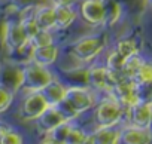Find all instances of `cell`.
<instances>
[{"instance_id":"4316f807","label":"cell","mask_w":152,"mask_h":144,"mask_svg":"<svg viewBox=\"0 0 152 144\" xmlns=\"http://www.w3.org/2000/svg\"><path fill=\"white\" fill-rule=\"evenodd\" d=\"M15 94H12L9 89L0 86V113H5L14 103Z\"/></svg>"},{"instance_id":"9a60e30c","label":"cell","mask_w":152,"mask_h":144,"mask_svg":"<svg viewBox=\"0 0 152 144\" xmlns=\"http://www.w3.org/2000/svg\"><path fill=\"white\" fill-rule=\"evenodd\" d=\"M58 56H60L58 46L55 43H51V45H45V46H34L31 61L39 65L51 67L58 59Z\"/></svg>"},{"instance_id":"484cf974","label":"cell","mask_w":152,"mask_h":144,"mask_svg":"<svg viewBox=\"0 0 152 144\" xmlns=\"http://www.w3.org/2000/svg\"><path fill=\"white\" fill-rule=\"evenodd\" d=\"M30 42H31L34 46H45V45L54 43L52 30H39L37 34H36L33 39H30Z\"/></svg>"},{"instance_id":"9c48e42d","label":"cell","mask_w":152,"mask_h":144,"mask_svg":"<svg viewBox=\"0 0 152 144\" xmlns=\"http://www.w3.org/2000/svg\"><path fill=\"white\" fill-rule=\"evenodd\" d=\"M125 116L128 125L152 129V106L148 101H137L136 104L125 109Z\"/></svg>"},{"instance_id":"1f68e13d","label":"cell","mask_w":152,"mask_h":144,"mask_svg":"<svg viewBox=\"0 0 152 144\" xmlns=\"http://www.w3.org/2000/svg\"><path fill=\"white\" fill-rule=\"evenodd\" d=\"M146 2H148V5H149V6L152 8V0H146Z\"/></svg>"},{"instance_id":"7a4b0ae2","label":"cell","mask_w":152,"mask_h":144,"mask_svg":"<svg viewBox=\"0 0 152 144\" xmlns=\"http://www.w3.org/2000/svg\"><path fill=\"white\" fill-rule=\"evenodd\" d=\"M54 73L49 70V67L39 65L33 61L23 64V86L21 91L24 94L27 92H39L42 91L52 79Z\"/></svg>"},{"instance_id":"ffe728a7","label":"cell","mask_w":152,"mask_h":144,"mask_svg":"<svg viewBox=\"0 0 152 144\" xmlns=\"http://www.w3.org/2000/svg\"><path fill=\"white\" fill-rule=\"evenodd\" d=\"M131 79L137 86H152V61L143 59Z\"/></svg>"},{"instance_id":"44dd1931","label":"cell","mask_w":152,"mask_h":144,"mask_svg":"<svg viewBox=\"0 0 152 144\" xmlns=\"http://www.w3.org/2000/svg\"><path fill=\"white\" fill-rule=\"evenodd\" d=\"M104 5V24L106 25H115L122 14V8L118 3V0H103Z\"/></svg>"},{"instance_id":"d6986e66","label":"cell","mask_w":152,"mask_h":144,"mask_svg":"<svg viewBox=\"0 0 152 144\" xmlns=\"http://www.w3.org/2000/svg\"><path fill=\"white\" fill-rule=\"evenodd\" d=\"M73 125V120H67V122H63L61 125L55 126L54 129H51L49 132L43 134V140L42 143H52V144H64L66 143V138H67V134L70 131Z\"/></svg>"},{"instance_id":"f546056e","label":"cell","mask_w":152,"mask_h":144,"mask_svg":"<svg viewBox=\"0 0 152 144\" xmlns=\"http://www.w3.org/2000/svg\"><path fill=\"white\" fill-rule=\"evenodd\" d=\"M14 128L11 126V125H8V123H5V122H0V138H2L5 134H8L9 131H12Z\"/></svg>"},{"instance_id":"30bf717a","label":"cell","mask_w":152,"mask_h":144,"mask_svg":"<svg viewBox=\"0 0 152 144\" xmlns=\"http://www.w3.org/2000/svg\"><path fill=\"white\" fill-rule=\"evenodd\" d=\"M82 21L91 27L104 25V5L103 0H82L79 6Z\"/></svg>"},{"instance_id":"5bb4252c","label":"cell","mask_w":152,"mask_h":144,"mask_svg":"<svg viewBox=\"0 0 152 144\" xmlns=\"http://www.w3.org/2000/svg\"><path fill=\"white\" fill-rule=\"evenodd\" d=\"M119 134H121V128H118V125L116 126H107V128H96L93 132H88L87 143L116 144V143H119Z\"/></svg>"},{"instance_id":"7402d4cb","label":"cell","mask_w":152,"mask_h":144,"mask_svg":"<svg viewBox=\"0 0 152 144\" xmlns=\"http://www.w3.org/2000/svg\"><path fill=\"white\" fill-rule=\"evenodd\" d=\"M115 51L118 54H121L124 58L140 54L139 52V45L134 39H121V40H118L116 45H115Z\"/></svg>"},{"instance_id":"5b68a950","label":"cell","mask_w":152,"mask_h":144,"mask_svg":"<svg viewBox=\"0 0 152 144\" xmlns=\"http://www.w3.org/2000/svg\"><path fill=\"white\" fill-rule=\"evenodd\" d=\"M96 91L91 88H82V86H69L66 89L64 101H67L79 114L94 109L97 104L96 100Z\"/></svg>"},{"instance_id":"6da1fadb","label":"cell","mask_w":152,"mask_h":144,"mask_svg":"<svg viewBox=\"0 0 152 144\" xmlns=\"http://www.w3.org/2000/svg\"><path fill=\"white\" fill-rule=\"evenodd\" d=\"M125 116V109L110 95L103 98L100 103L94 106V125L96 128H107L116 126L122 122Z\"/></svg>"},{"instance_id":"83f0119b","label":"cell","mask_w":152,"mask_h":144,"mask_svg":"<svg viewBox=\"0 0 152 144\" xmlns=\"http://www.w3.org/2000/svg\"><path fill=\"white\" fill-rule=\"evenodd\" d=\"M23 143H24V137L15 129L9 131L0 138V144H23Z\"/></svg>"},{"instance_id":"7c38bea8","label":"cell","mask_w":152,"mask_h":144,"mask_svg":"<svg viewBox=\"0 0 152 144\" xmlns=\"http://www.w3.org/2000/svg\"><path fill=\"white\" fill-rule=\"evenodd\" d=\"M63 122H67V117L61 113V110L57 106H48V109L34 120L37 129L42 134L49 132L51 129H54L55 126L61 125Z\"/></svg>"},{"instance_id":"8992f818","label":"cell","mask_w":152,"mask_h":144,"mask_svg":"<svg viewBox=\"0 0 152 144\" xmlns=\"http://www.w3.org/2000/svg\"><path fill=\"white\" fill-rule=\"evenodd\" d=\"M112 98H115L124 109L136 104L137 101H140V95H139V86L133 82V79L128 77H122L121 80H118L110 92L107 94Z\"/></svg>"},{"instance_id":"52a82bcc","label":"cell","mask_w":152,"mask_h":144,"mask_svg":"<svg viewBox=\"0 0 152 144\" xmlns=\"http://www.w3.org/2000/svg\"><path fill=\"white\" fill-rule=\"evenodd\" d=\"M48 103L43 95L39 92H27L20 104V117L27 122H34L46 109Z\"/></svg>"},{"instance_id":"ba28073f","label":"cell","mask_w":152,"mask_h":144,"mask_svg":"<svg viewBox=\"0 0 152 144\" xmlns=\"http://www.w3.org/2000/svg\"><path fill=\"white\" fill-rule=\"evenodd\" d=\"M0 86L18 94L23 86V64L3 62L0 64Z\"/></svg>"},{"instance_id":"2e32d148","label":"cell","mask_w":152,"mask_h":144,"mask_svg":"<svg viewBox=\"0 0 152 144\" xmlns=\"http://www.w3.org/2000/svg\"><path fill=\"white\" fill-rule=\"evenodd\" d=\"M54 15H55V27L54 31H61L69 28L76 20H78V12L73 9V6H63V5H54Z\"/></svg>"},{"instance_id":"cb8c5ba5","label":"cell","mask_w":152,"mask_h":144,"mask_svg":"<svg viewBox=\"0 0 152 144\" xmlns=\"http://www.w3.org/2000/svg\"><path fill=\"white\" fill-rule=\"evenodd\" d=\"M124 61H125V58L113 49V51L107 55V58H106V68L110 71V73L121 75V70H122Z\"/></svg>"},{"instance_id":"277c9868","label":"cell","mask_w":152,"mask_h":144,"mask_svg":"<svg viewBox=\"0 0 152 144\" xmlns=\"http://www.w3.org/2000/svg\"><path fill=\"white\" fill-rule=\"evenodd\" d=\"M122 75H115L106 68V65H91L85 71V80L88 86L96 92H106L109 94L112 86L121 80Z\"/></svg>"},{"instance_id":"ac0fdd59","label":"cell","mask_w":152,"mask_h":144,"mask_svg":"<svg viewBox=\"0 0 152 144\" xmlns=\"http://www.w3.org/2000/svg\"><path fill=\"white\" fill-rule=\"evenodd\" d=\"M33 18L40 30H52L55 27V15H54V5H40L34 9Z\"/></svg>"},{"instance_id":"4dcf8cb0","label":"cell","mask_w":152,"mask_h":144,"mask_svg":"<svg viewBox=\"0 0 152 144\" xmlns=\"http://www.w3.org/2000/svg\"><path fill=\"white\" fill-rule=\"evenodd\" d=\"M146 101H148V103H149V104L152 106V91L149 92V97H148V100H146Z\"/></svg>"},{"instance_id":"e0dca14e","label":"cell","mask_w":152,"mask_h":144,"mask_svg":"<svg viewBox=\"0 0 152 144\" xmlns=\"http://www.w3.org/2000/svg\"><path fill=\"white\" fill-rule=\"evenodd\" d=\"M66 89H67V86H64L58 79L54 77V79L40 91V94L43 95V98L46 100V103H48L49 106H58V104L64 100Z\"/></svg>"},{"instance_id":"4fadbf2b","label":"cell","mask_w":152,"mask_h":144,"mask_svg":"<svg viewBox=\"0 0 152 144\" xmlns=\"http://www.w3.org/2000/svg\"><path fill=\"white\" fill-rule=\"evenodd\" d=\"M119 143H122V144H149V143H152V129L127 125L125 128H121Z\"/></svg>"},{"instance_id":"d4e9b609","label":"cell","mask_w":152,"mask_h":144,"mask_svg":"<svg viewBox=\"0 0 152 144\" xmlns=\"http://www.w3.org/2000/svg\"><path fill=\"white\" fill-rule=\"evenodd\" d=\"M87 137H88V132H85L84 129L75 126V125H72L64 144H85L87 143Z\"/></svg>"},{"instance_id":"3957f363","label":"cell","mask_w":152,"mask_h":144,"mask_svg":"<svg viewBox=\"0 0 152 144\" xmlns=\"http://www.w3.org/2000/svg\"><path fill=\"white\" fill-rule=\"evenodd\" d=\"M104 48H106L104 36H100V34L85 36L72 43L70 54L81 62H91L104 51Z\"/></svg>"},{"instance_id":"8fae6325","label":"cell","mask_w":152,"mask_h":144,"mask_svg":"<svg viewBox=\"0 0 152 144\" xmlns=\"http://www.w3.org/2000/svg\"><path fill=\"white\" fill-rule=\"evenodd\" d=\"M27 40L28 39H27L23 27H21L20 20H9V21L5 22L3 31H2V42L8 48L9 52L15 51L17 48L24 45Z\"/></svg>"},{"instance_id":"603a6c76","label":"cell","mask_w":152,"mask_h":144,"mask_svg":"<svg viewBox=\"0 0 152 144\" xmlns=\"http://www.w3.org/2000/svg\"><path fill=\"white\" fill-rule=\"evenodd\" d=\"M142 61H143V58L140 56V54H136V55H131V56L125 58L122 70H121V75L124 77L131 79L134 76V73H136V70L139 68V65L142 64Z\"/></svg>"},{"instance_id":"f1b7e54d","label":"cell","mask_w":152,"mask_h":144,"mask_svg":"<svg viewBox=\"0 0 152 144\" xmlns=\"http://www.w3.org/2000/svg\"><path fill=\"white\" fill-rule=\"evenodd\" d=\"M78 0H51L52 5H63V6H73Z\"/></svg>"}]
</instances>
